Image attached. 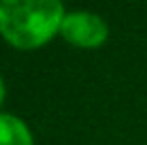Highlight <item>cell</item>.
<instances>
[{
  "instance_id": "6da1fadb",
  "label": "cell",
  "mask_w": 147,
  "mask_h": 145,
  "mask_svg": "<svg viewBox=\"0 0 147 145\" xmlns=\"http://www.w3.org/2000/svg\"><path fill=\"white\" fill-rule=\"evenodd\" d=\"M64 15L58 0H2L0 34L17 49H36L58 34Z\"/></svg>"
},
{
  "instance_id": "7a4b0ae2",
  "label": "cell",
  "mask_w": 147,
  "mask_h": 145,
  "mask_svg": "<svg viewBox=\"0 0 147 145\" xmlns=\"http://www.w3.org/2000/svg\"><path fill=\"white\" fill-rule=\"evenodd\" d=\"M60 34L68 43L83 49L100 47L109 36V26L100 15L90 11H70L64 15Z\"/></svg>"
},
{
  "instance_id": "3957f363",
  "label": "cell",
  "mask_w": 147,
  "mask_h": 145,
  "mask_svg": "<svg viewBox=\"0 0 147 145\" xmlns=\"http://www.w3.org/2000/svg\"><path fill=\"white\" fill-rule=\"evenodd\" d=\"M0 145H34L26 122L13 113H0Z\"/></svg>"
},
{
  "instance_id": "277c9868",
  "label": "cell",
  "mask_w": 147,
  "mask_h": 145,
  "mask_svg": "<svg viewBox=\"0 0 147 145\" xmlns=\"http://www.w3.org/2000/svg\"><path fill=\"white\" fill-rule=\"evenodd\" d=\"M4 96H7V88H4V79H2V75H0V107H2V103H4Z\"/></svg>"
}]
</instances>
